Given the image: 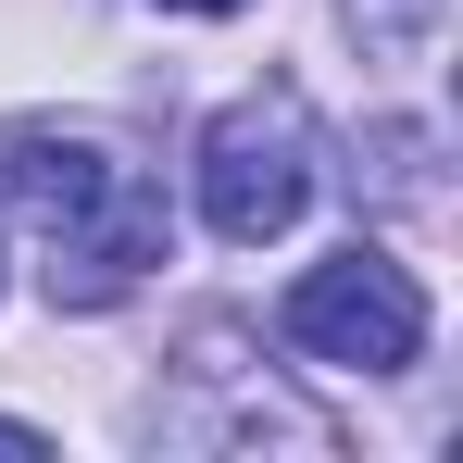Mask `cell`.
I'll return each instance as SVG.
<instances>
[{"label":"cell","mask_w":463,"mask_h":463,"mask_svg":"<svg viewBox=\"0 0 463 463\" xmlns=\"http://www.w3.org/2000/svg\"><path fill=\"white\" fill-rule=\"evenodd\" d=\"M0 188L25 201V226H38V250H51L38 276H51L63 313H113V301L163 263V201H151V175L113 163L100 138H13Z\"/></svg>","instance_id":"1"},{"label":"cell","mask_w":463,"mask_h":463,"mask_svg":"<svg viewBox=\"0 0 463 463\" xmlns=\"http://www.w3.org/2000/svg\"><path fill=\"white\" fill-rule=\"evenodd\" d=\"M201 213L238 250H263V238H288L313 213V113L288 88H250V100H226L201 126Z\"/></svg>","instance_id":"2"},{"label":"cell","mask_w":463,"mask_h":463,"mask_svg":"<svg viewBox=\"0 0 463 463\" xmlns=\"http://www.w3.org/2000/svg\"><path fill=\"white\" fill-rule=\"evenodd\" d=\"M163 13H238V0H163Z\"/></svg>","instance_id":"4"},{"label":"cell","mask_w":463,"mask_h":463,"mask_svg":"<svg viewBox=\"0 0 463 463\" xmlns=\"http://www.w3.org/2000/svg\"><path fill=\"white\" fill-rule=\"evenodd\" d=\"M288 351L313 364H351V376H401L413 351H426V288L388 263V250H326L301 288H288Z\"/></svg>","instance_id":"3"}]
</instances>
